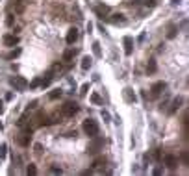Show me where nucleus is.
<instances>
[{
    "mask_svg": "<svg viewBox=\"0 0 189 176\" xmlns=\"http://www.w3.org/2000/svg\"><path fill=\"white\" fill-rule=\"evenodd\" d=\"M84 132H85L89 137H95V135H98V124H97V121H93V119H87V121L84 122Z\"/></svg>",
    "mask_w": 189,
    "mask_h": 176,
    "instance_id": "f257e3e1",
    "label": "nucleus"
},
{
    "mask_svg": "<svg viewBox=\"0 0 189 176\" xmlns=\"http://www.w3.org/2000/svg\"><path fill=\"white\" fill-rule=\"evenodd\" d=\"M165 165H167V169H176V165H178V158L176 156H173V154H167L165 156Z\"/></svg>",
    "mask_w": 189,
    "mask_h": 176,
    "instance_id": "6e6552de",
    "label": "nucleus"
},
{
    "mask_svg": "<svg viewBox=\"0 0 189 176\" xmlns=\"http://www.w3.org/2000/svg\"><path fill=\"white\" fill-rule=\"evenodd\" d=\"M37 85H39V80H33V82L30 84V87H37Z\"/></svg>",
    "mask_w": 189,
    "mask_h": 176,
    "instance_id": "c9c22d12",
    "label": "nucleus"
},
{
    "mask_svg": "<svg viewBox=\"0 0 189 176\" xmlns=\"http://www.w3.org/2000/svg\"><path fill=\"white\" fill-rule=\"evenodd\" d=\"M33 148H35V154H37V156H41V154H43V145H39V143H37Z\"/></svg>",
    "mask_w": 189,
    "mask_h": 176,
    "instance_id": "c756f323",
    "label": "nucleus"
},
{
    "mask_svg": "<svg viewBox=\"0 0 189 176\" xmlns=\"http://www.w3.org/2000/svg\"><path fill=\"white\" fill-rule=\"evenodd\" d=\"M59 97H61V91H59V89H54V91L48 95V98H50V100H58Z\"/></svg>",
    "mask_w": 189,
    "mask_h": 176,
    "instance_id": "4be33fe9",
    "label": "nucleus"
},
{
    "mask_svg": "<svg viewBox=\"0 0 189 176\" xmlns=\"http://www.w3.org/2000/svg\"><path fill=\"white\" fill-rule=\"evenodd\" d=\"M87 91H89V84H84V85H82V89H80V95L84 97V95H85Z\"/></svg>",
    "mask_w": 189,
    "mask_h": 176,
    "instance_id": "c85d7f7f",
    "label": "nucleus"
},
{
    "mask_svg": "<svg viewBox=\"0 0 189 176\" xmlns=\"http://www.w3.org/2000/svg\"><path fill=\"white\" fill-rule=\"evenodd\" d=\"M61 113H63L65 117H74V115L78 113V104H76V102H67V104L61 108Z\"/></svg>",
    "mask_w": 189,
    "mask_h": 176,
    "instance_id": "f03ea898",
    "label": "nucleus"
},
{
    "mask_svg": "<svg viewBox=\"0 0 189 176\" xmlns=\"http://www.w3.org/2000/svg\"><path fill=\"white\" fill-rule=\"evenodd\" d=\"M52 78H54V76H52V71H50V72H46V74H45V78H43L39 84H41L43 87H48V85H50V82H52Z\"/></svg>",
    "mask_w": 189,
    "mask_h": 176,
    "instance_id": "dca6fc26",
    "label": "nucleus"
},
{
    "mask_svg": "<svg viewBox=\"0 0 189 176\" xmlns=\"http://www.w3.org/2000/svg\"><path fill=\"white\" fill-rule=\"evenodd\" d=\"M95 13H97L100 19H104V17L110 13V6H104V4H100V6H97V7H95Z\"/></svg>",
    "mask_w": 189,
    "mask_h": 176,
    "instance_id": "9b49d317",
    "label": "nucleus"
},
{
    "mask_svg": "<svg viewBox=\"0 0 189 176\" xmlns=\"http://www.w3.org/2000/svg\"><path fill=\"white\" fill-rule=\"evenodd\" d=\"M26 7V0H17L15 2V13H22Z\"/></svg>",
    "mask_w": 189,
    "mask_h": 176,
    "instance_id": "f3484780",
    "label": "nucleus"
},
{
    "mask_svg": "<svg viewBox=\"0 0 189 176\" xmlns=\"http://www.w3.org/2000/svg\"><path fill=\"white\" fill-rule=\"evenodd\" d=\"M30 137H32V134L22 132V134H19V135H17V143H19L20 147H28V145H30Z\"/></svg>",
    "mask_w": 189,
    "mask_h": 176,
    "instance_id": "0eeeda50",
    "label": "nucleus"
},
{
    "mask_svg": "<svg viewBox=\"0 0 189 176\" xmlns=\"http://www.w3.org/2000/svg\"><path fill=\"white\" fill-rule=\"evenodd\" d=\"M122 43H124V54L126 56H132V52H134V41H132V37L126 35Z\"/></svg>",
    "mask_w": 189,
    "mask_h": 176,
    "instance_id": "9d476101",
    "label": "nucleus"
},
{
    "mask_svg": "<svg viewBox=\"0 0 189 176\" xmlns=\"http://www.w3.org/2000/svg\"><path fill=\"white\" fill-rule=\"evenodd\" d=\"M11 84L15 85V89H17V91H24V89L28 87V82H26L22 76H15V78L11 80Z\"/></svg>",
    "mask_w": 189,
    "mask_h": 176,
    "instance_id": "423d86ee",
    "label": "nucleus"
},
{
    "mask_svg": "<svg viewBox=\"0 0 189 176\" xmlns=\"http://www.w3.org/2000/svg\"><path fill=\"white\" fill-rule=\"evenodd\" d=\"M152 158H154L156 161H160V160H161V148H156L154 154H152Z\"/></svg>",
    "mask_w": 189,
    "mask_h": 176,
    "instance_id": "bb28decb",
    "label": "nucleus"
},
{
    "mask_svg": "<svg viewBox=\"0 0 189 176\" xmlns=\"http://www.w3.org/2000/svg\"><path fill=\"white\" fill-rule=\"evenodd\" d=\"M124 100H126V102H135V100H137L135 93H134L130 87H126V89H124Z\"/></svg>",
    "mask_w": 189,
    "mask_h": 176,
    "instance_id": "2eb2a0df",
    "label": "nucleus"
},
{
    "mask_svg": "<svg viewBox=\"0 0 189 176\" xmlns=\"http://www.w3.org/2000/svg\"><path fill=\"white\" fill-rule=\"evenodd\" d=\"M165 87H167V84H165V82H156V84L152 85V89H150L152 98H158V97L161 95V91H165Z\"/></svg>",
    "mask_w": 189,
    "mask_h": 176,
    "instance_id": "7ed1b4c3",
    "label": "nucleus"
},
{
    "mask_svg": "<svg viewBox=\"0 0 189 176\" xmlns=\"http://www.w3.org/2000/svg\"><path fill=\"white\" fill-rule=\"evenodd\" d=\"M108 20H110L111 24H115V26H124V24H126V17H124L122 13H115V15H111Z\"/></svg>",
    "mask_w": 189,
    "mask_h": 176,
    "instance_id": "39448f33",
    "label": "nucleus"
},
{
    "mask_svg": "<svg viewBox=\"0 0 189 176\" xmlns=\"http://www.w3.org/2000/svg\"><path fill=\"white\" fill-rule=\"evenodd\" d=\"M74 56H76V50H74V48H67V50L63 52V61L69 63V61L74 59Z\"/></svg>",
    "mask_w": 189,
    "mask_h": 176,
    "instance_id": "4468645a",
    "label": "nucleus"
},
{
    "mask_svg": "<svg viewBox=\"0 0 189 176\" xmlns=\"http://www.w3.org/2000/svg\"><path fill=\"white\" fill-rule=\"evenodd\" d=\"M182 102H184V100H182L180 97H178V98H174V100L171 102V108H169V115H174V113H176V109H178V108L182 106Z\"/></svg>",
    "mask_w": 189,
    "mask_h": 176,
    "instance_id": "ddd939ff",
    "label": "nucleus"
},
{
    "mask_svg": "<svg viewBox=\"0 0 189 176\" xmlns=\"http://www.w3.org/2000/svg\"><path fill=\"white\" fill-rule=\"evenodd\" d=\"M26 173H28V174H30V176L37 174V167H35V165H33V163H30V165H28V167H26Z\"/></svg>",
    "mask_w": 189,
    "mask_h": 176,
    "instance_id": "b1692460",
    "label": "nucleus"
},
{
    "mask_svg": "<svg viewBox=\"0 0 189 176\" xmlns=\"http://www.w3.org/2000/svg\"><path fill=\"white\" fill-rule=\"evenodd\" d=\"M6 22H7V26H13V15H7Z\"/></svg>",
    "mask_w": 189,
    "mask_h": 176,
    "instance_id": "2f4dec72",
    "label": "nucleus"
},
{
    "mask_svg": "<svg viewBox=\"0 0 189 176\" xmlns=\"http://www.w3.org/2000/svg\"><path fill=\"white\" fill-rule=\"evenodd\" d=\"M156 69H158V67H156V61H154V59H150V61H148V65H147V72H148V74H154V72H156Z\"/></svg>",
    "mask_w": 189,
    "mask_h": 176,
    "instance_id": "6ab92c4d",
    "label": "nucleus"
},
{
    "mask_svg": "<svg viewBox=\"0 0 189 176\" xmlns=\"http://www.w3.org/2000/svg\"><path fill=\"white\" fill-rule=\"evenodd\" d=\"M0 113H4V104L0 102Z\"/></svg>",
    "mask_w": 189,
    "mask_h": 176,
    "instance_id": "e433bc0d",
    "label": "nucleus"
},
{
    "mask_svg": "<svg viewBox=\"0 0 189 176\" xmlns=\"http://www.w3.org/2000/svg\"><path fill=\"white\" fill-rule=\"evenodd\" d=\"M93 54H95L97 58L102 56V52H100V43H93Z\"/></svg>",
    "mask_w": 189,
    "mask_h": 176,
    "instance_id": "412c9836",
    "label": "nucleus"
},
{
    "mask_svg": "<svg viewBox=\"0 0 189 176\" xmlns=\"http://www.w3.org/2000/svg\"><path fill=\"white\" fill-rule=\"evenodd\" d=\"M145 4H147V7H154L156 6V0H145Z\"/></svg>",
    "mask_w": 189,
    "mask_h": 176,
    "instance_id": "7c9ffc66",
    "label": "nucleus"
},
{
    "mask_svg": "<svg viewBox=\"0 0 189 176\" xmlns=\"http://www.w3.org/2000/svg\"><path fill=\"white\" fill-rule=\"evenodd\" d=\"M6 150H7V145H0V160L6 158V154H7Z\"/></svg>",
    "mask_w": 189,
    "mask_h": 176,
    "instance_id": "cd10ccee",
    "label": "nucleus"
},
{
    "mask_svg": "<svg viewBox=\"0 0 189 176\" xmlns=\"http://www.w3.org/2000/svg\"><path fill=\"white\" fill-rule=\"evenodd\" d=\"M78 35H80V33H78V30H76V28H71V30L67 32V37H65V39H67V43H69V45H72V43H76V41H78Z\"/></svg>",
    "mask_w": 189,
    "mask_h": 176,
    "instance_id": "1a4fd4ad",
    "label": "nucleus"
},
{
    "mask_svg": "<svg viewBox=\"0 0 189 176\" xmlns=\"http://www.w3.org/2000/svg\"><path fill=\"white\" fill-rule=\"evenodd\" d=\"M2 41H4V45H6V46H15V45L19 43V37H17V35H9V33H7V35H4V39H2Z\"/></svg>",
    "mask_w": 189,
    "mask_h": 176,
    "instance_id": "f8f14e48",
    "label": "nucleus"
},
{
    "mask_svg": "<svg viewBox=\"0 0 189 176\" xmlns=\"http://www.w3.org/2000/svg\"><path fill=\"white\" fill-rule=\"evenodd\" d=\"M89 67H91V58H89V56H85V58L82 59V69H84V71H87Z\"/></svg>",
    "mask_w": 189,
    "mask_h": 176,
    "instance_id": "aec40b11",
    "label": "nucleus"
},
{
    "mask_svg": "<svg viewBox=\"0 0 189 176\" xmlns=\"http://www.w3.org/2000/svg\"><path fill=\"white\" fill-rule=\"evenodd\" d=\"M176 32H178V28H176L174 24H169V32H167V37H169V39H174V37H176Z\"/></svg>",
    "mask_w": 189,
    "mask_h": 176,
    "instance_id": "a211bd4d",
    "label": "nucleus"
},
{
    "mask_svg": "<svg viewBox=\"0 0 189 176\" xmlns=\"http://www.w3.org/2000/svg\"><path fill=\"white\" fill-rule=\"evenodd\" d=\"M93 139H95V141H93V143L89 145V148H87V152H89V154H97V152H98V148L104 145V139H102V137H97V135H95Z\"/></svg>",
    "mask_w": 189,
    "mask_h": 176,
    "instance_id": "20e7f679",
    "label": "nucleus"
},
{
    "mask_svg": "<svg viewBox=\"0 0 189 176\" xmlns=\"http://www.w3.org/2000/svg\"><path fill=\"white\" fill-rule=\"evenodd\" d=\"M104 163H106V160H104V158H97V160L93 161V169H98V167H102Z\"/></svg>",
    "mask_w": 189,
    "mask_h": 176,
    "instance_id": "5701e85b",
    "label": "nucleus"
},
{
    "mask_svg": "<svg viewBox=\"0 0 189 176\" xmlns=\"http://www.w3.org/2000/svg\"><path fill=\"white\" fill-rule=\"evenodd\" d=\"M182 160H184L186 163H189V156H187V152H184V154H182Z\"/></svg>",
    "mask_w": 189,
    "mask_h": 176,
    "instance_id": "f704fd0d",
    "label": "nucleus"
},
{
    "mask_svg": "<svg viewBox=\"0 0 189 176\" xmlns=\"http://www.w3.org/2000/svg\"><path fill=\"white\" fill-rule=\"evenodd\" d=\"M19 54H20V48H15L13 52H9V54H6V58H7V59H13V58H17Z\"/></svg>",
    "mask_w": 189,
    "mask_h": 176,
    "instance_id": "a878e982",
    "label": "nucleus"
},
{
    "mask_svg": "<svg viewBox=\"0 0 189 176\" xmlns=\"http://www.w3.org/2000/svg\"><path fill=\"white\" fill-rule=\"evenodd\" d=\"M50 171H52V173H54V174H61V169H59V167H52V169H50Z\"/></svg>",
    "mask_w": 189,
    "mask_h": 176,
    "instance_id": "72a5a7b5",
    "label": "nucleus"
},
{
    "mask_svg": "<svg viewBox=\"0 0 189 176\" xmlns=\"http://www.w3.org/2000/svg\"><path fill=\"white\" fill-rule=\"evenodd\" d=\"M102 119H104V121H110V113L104 111V109H102Z\"/></svg>",
    "mask_w": 189,
    "mask_h": 176,
    "instance_id": "473e14b6",
    "label": "nucleus"
},
{
    "mask_svg": "<svg viewBox=\"0 0 189 176\" xmlns=\"http://www.w3.org/2000/svg\"><path fill=\"white\" fill-rule=\"evenodd\" d=\"M91 102H93V104H102L100 95H98V93H93V95H91Z\"/></svg>",
    "mask_w": 189,
    "mask_h": 176,
    "instance_id": "393cba45",
    "label": "nucleus"
}]
</instances>
